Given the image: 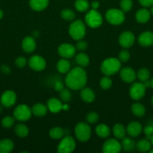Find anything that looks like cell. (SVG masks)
Listing matches in <instances>:
<instances>
[{
  "mask_svg": "<svg viewBox=\"0 0 153 153\" xmlns=\"http://www.w3.org/2000/svg\"><path fill=\"white\" fill-rule=\"evenodd\" d=\"M65 85L72 91H80L87 83V73L83 67L70 69L64 79Z\"/></svg>",
  "mask_w": 153,
  "mask_h": 153,
  "instance_id": "obj_1",
  "label": "cell"
},
{
  "mask_svg": "<svg viewBox=\"0 0 153 153\" xmlns=\"http://www.w3.org/2000/svg\"><path fill=\"white\" fill-rule=\"evenodd\" d=\"M122 68V62L116 58H108L100 65V71L104 76H111L116 74Z\"/></svg>",
  "mask_w": 153,
  "mask_h": 153,
  "instance_id": "obj_2",
  "label": "cell"
},
{
  "mask_svg": "<svg viewBox=\"0 0 153 153\" xmlns=\"http://www.w3.org/2000/svg\"><path fill=\"white\" fill-rule=\"evenodd\" d=\"M86 33V27L81 19L72 21L68 28V34L73 40H79L84 38Z\"/></svg>",
  "mask_w": 153,
  "mask_h": 153,
  "instance_id": "obj_3",
  "label": "cell"
},
{
  "mask_svg": "<svg viewBox=\"0 0 153 153\" xmlns=\"http://www.w3.org/2000/svg\"><path fill=\"white\" fill-rule=\"evenodd\" d=\"M74 134L80 142H86L92 135V129L89 124L86 122H80L75 126Z\"/></svg>",
  "mask_w": 153,
  "mask_h": 153,
  "instance_id": "obj_4",
  "label": "cell"
},
{
  "mask_svg": "<svg viewBox=\"0 0 153 153\" xmlns=\"http://www.w3.org/2000/svg\"><path fill=\"white\" fill-rule=\"evenodd\" d=\"M105 19L111 25H119L125 20L124 12L121 9L110 8L105 13Z\"/></svg>",
  "mask_w": 153,
  "mask_h": 153,
  "instance_id": "obj_5",
  "label": "cell"
},
{
  "mask_svg": "<svg viewBox=\"0 0 153 153\" xmlns=\"http://www.w3.org/2000/svg\"><path fill=\"white\" fill-rule=\"evenodd\" d=\"M85 22L92 28H97L103 23V16L98 10L92 9L87 11L85 16Z\"/></svg>",
  "mask_w": 153,
  "mask_h": 153,
  "instance_id": "obj_6",
  "label": "cell"
},
{
  "mask_svg": "<svg viewBox=\"0 0 153 153\" xmlns=\"http://www.w3.org/2000/svg\"><path fill=\"white\" fill-rule=\"evenodd\" d=\"M146 88L143 82H134L129 89V95L130 98L134 101H139L142 100L146 92Z\"/></svg>",
  "mask_w": 153,
  "mask_h": 153,
  "instance_id": "obj_7",
  "label": "cell"
},
{
  "mask_svg": "<svg viewBox=\"0 0 153 153\" xmlns=\"http://www.w3.org/2000/svg\"><path fill=\"white\" fill-rule=\"evenodd\" d=\"M76 141L71 136H64L57 146V152L59 153H70L76 149Z\"/></svg>",
  "mask_w": 153,
  "mask_h": 153,
  "instance_id": "obj_8",
  "label": "cell"
},
{
  "mask_svg": "<svg viewBox=\"0 0 153 153\" xmlns=\"http://www.w3.org/2000/svg\"><path fill=\"white\" fill-rule=\"evenodd\" d=\"M32 115V108L26 104H21L16 106L14 110V117L20 122H26L31 118Z\"/></svg>",
  "mask_w": 153,
  "mask_h": 153,
  "instance_id": "obj_9",
  "label": "cell"
},
{
  "mask_svg": "<svg viewBox=\"0 0 153 153\" xmlns=\"http://www.w3.org/2000/svg\"><path fill=\"white\" fill-rule=\"evenodd\" d=\"M28 64L30 68L34 71L41 72L46 68V61L44 57L38 55H34L28 59Z\"/></svg>",
  "mask_w": 153,
  "mask_h": 153,
  "instance_id": "obj_10",
  "label": "cell"
},
{
  "mask_svg": "<svg viewBox=\"0 0 153 153\" xmlns=\"http://www.w3.org/2000/svg\"><path fill=\"white\" fill-rule=\"evenodd\" d=\"M121 150V143L116 138L107 139L102 146V151L104 153H117Z\"/></svg>",
  "mask_w": 153,
  "mask_h": 153,
  "instance_id": "obj_11",
  "label": "cell"
},
{
  "mask_svg": "<svg viewBox=\"0 0 153 153\" xmlns=\"http://www.w3.org/2000/svg\"><path fill=\"white\" fill-rule=\"evenodd\" d=\"M76 49L75 46L68 43H62L58 47V54L62 58L69 59L76 55Z\"/></svg>",
  "mask_w": 153,
  "mask_h": 153,
  "instance_id": "obj_12",
  "label": "cell"
},
{
  "mask_svg": "<svg viewBox=\"0 0 153 153\" xmlns=\"http://www.w3.org/2000/svg\"><path fill=\"white\" fill-rule=\"evenodd\" d=\"M16 94L14 91L11 90H8L2 93L0 98V102L3 107L11 108L16 102Z\"/></svg>",
  "mask_w": 153,
  "mask_h": 153,
  "instance_id": "obj_13",
  "label": "cell"
},
{
  "mask_svg": "<svg viewBox=\"0 0 153 153\" xmlns=\"http://www.w3.org/2000/svg\"><path fill=\"white\" fill-rule=\"evenodd\" d=\"M135 42V36L133 32L130 31H124L121 33L118 37V43L124 49L131 47Z\"/></svg>",
  "mask_w": 153,
  "mask_h": 153,
  "instance_id": "obj_14",
  "label": "cell"
},
{
  "mask_svg": "<svg viewBox=\"0 0 153 153\" xmlns=\"http://www.w3.org/2000/svg\"><path fill=\"white\" fill-rule=\"evenodd\" d=\"M120 78L122 80L127 84L133 83L136 79V73L133 68L130 67H125L121 68L119 71Z\"/></svg>",
  "mask_w": 153,
  "mask_h": 153,
  "instance_id": "obj_15",
  "label": "cell"
},
{
  "mask_svg": "<svg viewBox=\"0 0 153 153\" xmlns=\"http://www.w3.org/2000/svg\"><path fill=\"white\" fill-rule=\"evenodd\" d=\"M142 129L143 128H142V124L138 121H132L129 123L128 125L126 127L127 134L131 137H138L142 133Z\"/></svg>",
  "mask_w": 153,
  "mask_h": 153,
  "instance_id": "obj_16",
  "label": "cell"
},
{
  "mask_svg": "<svg viewBox=\"0 0 153 153\" xmlns=\"http://www.w3.org/2000/svg\"><path fill=\"white\" fill-rule=\"evenodd\" d=\"M139 44L142 47H149L153 45V32L145 31L141 33L137 38Z\"/></svg>",
  "mask_w": 153,
  "mask_h": 153,
  "instance_id": "obj_17",
  "label": "cell"
},
{
  "mask_svg": "<svg viewBox=\"0 0 153 153\" xmlns=\"http://www.w3.org/2000/svg\"><path fill=\"white\" fill-rule=\"evenodd\" d=\"M63 105L64 103L62 102L61 100H58V98L55 97L49 99L46 103L48 111L52 114L59 113L62 110H63Z\"/></svg>",
  "mask_w": 153,
  "mask_h": 153,
  "instance_id": "obj_18",
  "label": "cell"
},
{
  "mask_svg": "<svg viewBox=\"0 0 153 153\" xmlns=\"http://www.w3.org/2000/svg\"><path fill=\"white\" fill-rule=\"evenodd\" d=\"M22 50L26 53H32L36 49L37 43H36L35 39L31 36H26L24 37L23 40L21 43Z\"/></svg>",
  "mask_w": 153,
  "mask_h": 153,
  "instance_id": "obj_19",
  "label": "cell"
},
{
  "mask_svg": "<svg viewBox=\"0 0 153 153\" xmlns=\"http://www.w3.org/2000/svg\"><path fill=\"white\" fill-rule=\"evenodd\" d=\"M151 13L150 10H148L146 7H142L139 9L135 13V19L136 22L141 24H145L150 19L151 17Z\"/></svg>",
  "mask_w": 153,
  "mask_h": 153,
  "instance_id": "obj_20",
  "label": "cell"
},
{
  "mask_svg": "<svg viewBox=\"0 0 153 153\" xmlns=\"http://www.w3.org/2000/svg\"><path fill=\"white\" fill-rule=\"evenodd\" d=\"M80 95L81 100L86 103H92L95 100V94L93 90L90 88L84 87L82 89L80 90Z\"/></svg>",
  "mask_w": 153,
  "mask_h": 153,
  "instance_id": "obj_21",
  "label": "cell"
},
{
  "mask_svg": "<svg viewBox=\"0 0 153 153\" xmlns=\"http://www.w3.org/2000/svg\"><path fill=\"white\" fill-rule=\"evenodd\" d=\"M49 5V0H29V6L34 11H42Z\"/></svg>",
  "mask_w": 153,
  "mask_h": 153,
  "instance_id": "obj_22",
  "label": "cell"
},
{
  "mask_svg": "<svg viewBox=\"0 0 153 153\" xmlns=\"http://www.w3.org/2000/svg\"><path fill=\"white\" fill-rule=\"evenodd\" d=\"M49 111L47 108V106L46 105L43 104V103H36V104L33 105L32 107V114L38 117H42L45 116Z\"/></svg>",
  "mask_w": 153,
  "mask_h": 153,
  "instance_id": "obj_23",
  "label": "cell"
},
{
  "mask_svg": "<svg viewBox=\"0 0 153 153\" xmlns=\"http://www.w3.org/2000/svg\"><path fill=\"white\" fill-rule=\"evenodd\" d=\"M112 134H113L115 138L118 139V140H122L126 137V128L124 126H123L121 123H116L114 125L113 128H112Z\"/></svg>",
  "mask_w": 153,
  "mask_h": 153,
  "instance_id": "obj_24",
  "label": "cell"
},
{
  "mask_svg": "<svg viewBox=\"0 0 153 153\" xmlns=\"http://www.w3.org/2000/svg\"><path fill=\"white\" fill-rule=\"evenodd\" d=\"M14 148L13 140L8 138H4L0 140V153H9L12 152Z\"/></svg>",
  "mask_w": 153,
  "mask_h": 153,
  "instance_id": "obj_25",
  "label": "cell"
},
{
  "mask_svg": "<svg viewBox=\"0 0 153 153\" xmlns=\"http://www.w3.org/2000/svg\"><path fill=\"white\" fill-rule=\"evenodd\" d=\"M95 133L100 138H107L110 135L111 131L108 126L101 123L96 126Z\"/></svg>",
  "mask_w": 153,
  "mask_h": 153,
  "instance_id": "obj_26",
  "label": "cell"
},
{
  "mask_svg": "<svg viewBox=\"0 0 153 153\" xmlns=\"http://www.w3.org/2000/svg\"><path fill=\"white\" fill-rule=\"evenodd\" d=\"M70 63L66 58H62L57 62L56 69L58 73L62 74H65L68 73L70 70Z\"/></svg>",
  "mask_w": 153,
  "mask_h": 153,
  "instance_id": "obj_27",
  "label": "cell"
},
{
  "mask_svg": "<svg viewBox=\"0 0 153 153\" xmlns=\"http://www.w3.org/2000/svg\"><path fill=\"white\" fill-rule=\"evenodd\" d=\"M121 145L122 149H123L125 152H131L136 148V143L131 138V137H124V138L122 139Z\"/></svg>",
  "mask_w": 153,
  "mask_h": 153,
  "instance_id": "obj_28",
  "label": "cell"
},
{
  "mask_svg": "<svg viewBox=\"0 0 153 153\" xmlns=\"http://www.w3.org/2000/svg\"><path fill=\"white\" fill-rule=\"evenodd\" d=\"M152 144L150 140L147 138L141 139L136 143V149L141 152H149L152 149Z\"/></svg>",
  "mask_w": 153,
  "mask_h": 153,
  "instance_id": "obj_29",
  "label": "cell"
},
{
  "mask_svg": "<svg viewBox=\"0 0 153 153\" xmlns=\"http://www.w3.org/2000/svg\"><path fill=\"white\" fill-rule=\"evenodd\" d=\"M132 114L137 117H142L146 114V108L144 105L140 102H135L130 107Z\"/></svg>",
  "mask_w": 153,
  "mask_h": 153,
  "instance_id": "obj_30",
  "label": "cell"
},
{
  "mask_svg": "<svg viewBox=\"0 0 153 153\" xmlns=\"http://www.w3.org/2000/svg\"><path fill=\"white\" fill-rule=\"evenodd\" d=\"M14 132L17 137L24 138L28 135L29 129H28V126L24 123H18L15 126Z\"/></svg>",
  "mask_w": 153,
  "mask_h": 153,
  "instance_id": "obj_31",
  "label": "cell"
},
{
  "mask_svg": "<svg viewBox=\"0 0 153 153\" xmlns=\"http://www.w3.org/2000/svg\"><path fill=\"white\" fill-rule=\"evenodd\" d=\"M75 61H76V64L79 65V67L84 68V67H86L87 66H88L90 62V58L87 54L81 52L76 55Z\"/></svg>",
  "mask_w": 153,
  "mask_h": 153,
  "instance_id": "obj_32",
  "label": "cell"
},
{
  "mask_svg": "<svg viewBox=\"0 0 153 153\" xmlns=\"http://www.w3.org/2000/svg\"><path fill=\"white\" fill-rule=\"evenodd\" d=\"M49 135L53 140H59L64 135V130L62 127L56 126L50 128L49 131Z\"/></svg>",
  "mask_w": 153,
  "mask_h": 153,
  "instance_id": "obj_33",
  "label": "cell"
},
{
  "mask_svg": "<svg viewBox=\"0 0 153 153\" xmlns=\"http://www.w3.org/2000/svg\"><path fill=\"white\" fill-rule=\"evenodd\" d=\"M74 7L79 12H87L90 7V3L88 0H76Z\"/></svg>",
  "mask_w": 153,
  "mask_h": 153,
  "instance_id": "obj_34",
  "label": "cell"
},
{
  "mask_svg": "<svg viewBox=\"0 0 153 153\" xmlns=\"http://www.w3.org/2000/svg\"><path fill=\"white\" fill-rule=\"evenodd\" d=\"M60 16L62 19H63L65 21H74L76 18V13H74L73 10L70 8H64L62 10L61 13H60Z\"/></svg>",
  "mask_w": 153,
  "mask_h": 153,
  "instance_id": "obj_35",
  "label": "cell"
},
{
  "mask_svg": "<svg viewBox=\"0 0 153 153\" xmlns=\"http://www.w3.org/2000/svg\"><path fill=\"white\" fill-rule=\"evenodd\" d=\"M136 78L141 82H146L150 79V71L145 67L140 68L136 73Z\"/></svg>",
  "mask_w": 153,
  "mask_h": 153,
  "instance_id": "obj_36",
  "label": "cell"
},
{
  "mask_svg": "<svg viewBox=\"0 0 153 153\" xmlns=\"http://www.w3.org/2000/svg\"><path fill=\"white\" fill-rule=\"evenodd\" d=\"M59 97L60 100H62L63 103H68L71 100L72 94L71 92L70 91V89L68 88H63L61 91H60Z\"/></svg>",
  "mask_w": 153,
  "mask_h": 153,
  "instance_id": "obj_37",
  "label": "cell"
},
{
  "mask_svg": "<svg viewBox=\"0 0 153 153\" xmlns=\"http://www.w3.org/2000/svg\"><path fill=\"white\" fill-rule=\"evenodd\" d=\"M100 87L103 90H109L112 85V81L110 79V77L108 76H104L100 79L99 82Z\"/></svg>",
  "mask_w": 153,
  "mask_h": 153,
  "instance_id": "obj_38",
  "label": "cell"
},
{
  "mask_svg": "<svg viewBox=\"0 0 153 153\" xmlns=\"http://www.w3.org/2000/svg\"><path fill=\"white\" fill-rule=\"evenodd\" d=\"M15 118L14 117L12 116H6L2 120V126L3 128H10L14 125L15 123Z\"/></svg>",
  "mask_w": 153,
  "mask_h": 153,
  "instance_id": "obj_39",
  "label": "cell"
},
{
  "mask_svg": "<svg viewBox=\"0 0 153 153\" xmlns=\"http://www.w3.org/2000/svg\"><path fill=\"white\" fill-rule=\"evenodd\" d=\"M133 7L132 0H121L120 1V9L124 13L129 12Z\"/></svg>",
  "mask_w": 153,
  "mask_h": 153,
  "instance_id": "obj_40",
  "label": "cell"
},
{
  "mask_svg": "<svg viewBox=\"0 0 153 153\" xmlns=\"http://www.w3.org/2000/svg\"><path fill=\"white\" fill-rule=\"evenodd\" d=\"M86 120L88 124H94L99 120V114L97 112L91 111L86 116Z\"/></svg>",
  "mask_w": 153,
  "mask_h": 153,
  "instance_id": "obj_41",
  "label": "cell"
},
{
  "mask_svg": "<svg viewBox=\"0 0 153 153\" xmlns=\"http://www.w3.org/2000/svg\"><path fill=\"white\" fill-rule=\"evenodd\" d=\"M130 52L128 50H126V49H124V50H122L121 52L118 53V59L121 62H127V61H128L129 59H130Z\"/></svg>",
  "mask_w": 153,
  "mask_h": 153,
  "instance_id": "obj_42",
  "label": "cell"
},
{
  "mask_svg": "<svg viewBox=\"0 0 153 153\" xmlns=\"http://www.w3.org/2000/svg\"><path fill=\"white\" fill-rule=\"evenodd\" d=\"M15 65L16 66L19 68H23L26 67L27 64H28V61H27L26 58L23 56H19L15 59Z\"/></svg>",
  "mask_w": 153,
  "mask_h": 153,
  "instance_id": "obj_43",
  "label": "cell"
},
{
  "mask_svg": "<svg viewBox=\"0 0 153 153\" xmlns=\"http://www.w3.org/2000/svg\"><path fill=\"white\" fill-rule=\"evenodd\" d=\"M142 131L145 134L146 138L151 140L152 136L153 135V124H148L147 126H146Z\"/></svg>",
  "mask_w": 153,
  "mask_h": 153,
  "instance_id": "obj_44",
  "label": "cell"
},
{
  "mask_svg": "<svg viewBox=\"0 0 153 153\" xmlns=\"http://www.w3.org/2000/svg\"><path fill=\"white\" fill-rule=\"evenodd\" d=\"M75 47H76V50L80 51V52H83V51L86 50L87 48H88V43L86 41L82 40H79L76 42V45H75Z\"/></svg>",
  "mask_w": 153,
  "mask_h": 153,
  "instance_id": "obj_45",
  "label": "cell"
},
{
  "mask_svg": "<svg viewBox=\"0 0 153 153\" xmlns=\"http://www.w3.org/2000/svg\"><path fill=\"white\" fill-rule=\"evenodd\" d=\"M140 5L144 7H148L153 5V0H138Z\"/></svg>",
  "mask_w": 153,
  "mask_h": 153,
  "instance_id": "obj_46",
  "label": "cell"
},
{
  "mask_svg": "<svg viewBox=\"0 0 153 153\" xmlns=\"http://www.w3.org/2000/svg\"><path fill=\"white\" fill-rule=\"evenodd\" d=\"M53 88L56 91H59L60 92V91L64 88V85H63V83L62 82H60V81H57V82H56L55 83H54Z\"/></svg>",
  "mask_w": 153,
  "mask_h": 153,
  "instance_id": "obj_47",
  "label": "cell"
},
{
  "mask_svg": "<svg viewBox=\"0 0 153 153\" xmlns=\"http://www.w3.org/2000/svg\"><path fill=\"white\" fill-rule=\"evenodd\" d=\"M0 69H1V71L3 73H4V74H9V73H10V68L7 65H5V64H3Z\"/></svg>",
  "mask_w": 153,
  "mask_h": 153,
  "instance_id": "obj_48",
  "label": "cell"
},
{
  "mask_svg": "<svg viewBox=\"0 0 153 153\" xmlns=\"http://www.w3.org/2000/svg\"><path fill=\"white\" fill-rule=\"evenodd\" d=\"M90 7H92V9H94V10H98L100 7V3L98 1H93L90 4Z\"/></svg>",
  "mask_w": 153,
  "mask_h": 153,
  "instance_id": "obj_49",
  "label": "cell"
},
{
  "mask_svg": "<svg viewBox=\"0 0 153 153\" xmlns=\"http://www.w3.org/2000/svg\"><path fill=\"white\" fill-rule=\"evenodd\" d=\"M68 108H69L68 105L67 103H64V104L63 105V110L67 111V110H68Z\"/></svg>",
  "mask_w": 153,
  "mask_h": 153,
  "instance_id": "obj_50",
  "label": "cell"
},
{
  "mask_svg": "<svg viewBox=\"0 0 153 153\" xmlns=\"http://www.w3.org/2000/svg\"><path fill=\"white\" fill-rule=\"evenodd\" d=\"M149 83H150V88L153 89V77L151 79H149Z\"/></svg>",
  "mask_w": 153,
  "mask_h": 153,
  "instance_id": "obj_51",
  "label": "cell"
},
{
  "mask_svg": "<svg viewBox=\"0 0 153 153\" xmlns=\"http://www.w3.org/2000/svg\"><path fill=\"white\" fill-rule=\"evenodd\" d=\"M3 16H4V12H3L2 9H0V19H2Z\"/></svg>",
  "mask_w": 153,
  "mask_h": 153,
  "instance_id": "obj_52",
  "label": "cell"
},
{
  "mask_svg": "<svg viewBox=\"0 0 153 153\" xmlns=\"http://www.w3.org/2000/svg\"><path fill=\"white\" fill-rule=\"evenodd\" d=\"M150 13L152 15H153V5L151 6V9H150Z\"/></svg>",
  "mask_w": 153,
  "mask_h": 153,
  "instance_id": "obj_53",
  "label": "cell"
},
{
  "mask_svg": "<svg viewBox=\"0 0 153 153\" xmlns=\"http://www.w3.org/2000/svg\"><path fill=\"white\" fill-rule=\"evenodd\" d=\"M151 143H152V146H153V135L152 136V137H151Z\"/></svg>",
  "mask_w": 153,
  "mask_h": 153,
  "instance_id": "obj_54",
  "label": "cell"
},
{
  "mask_svg": "<svg viewBox=\"0 0 153 153\" xmlns=\"http://www.w3.org/2000/svg\"><path fill=\"white\" fill-rule=\"evenodd\" d=\"M2 108L0 106V114H2Z\"/></svg>",
  "mask_w": 153,
  "mask_h": 153,
  "instance_id": "obj_55",
  "label": "cell"
},
{
  "mask_svg": "<svg viewBox=\"0 0 153 153\" xmlns=\"http://www.w3.org/2000/svg\"><path fill=\"white\" fill-rule=\"evenodd\" d=\"M151 102H152V106H153V97H152V100H151Z\"/></svg>",
  "mask_w": 153,
  "mask_h": 153,
  "instance_id": "obj_56",
  "label": "cell"
},
{
  "mask_svg": "<svg viewBox=\"0 0 153 153\" xmlns=\"http://www.w3.org/2000/svg\"><path fill=\"white\" fill-rule=\"evenodd\" d=\"M149 152H151V153H153V149H151L149 150Z\"/></svg>",
  "mask_w": 153,
  "mask_h": 153,
  "instance_id": "obj_57",
  "label": "cell"
}]
</instances>
